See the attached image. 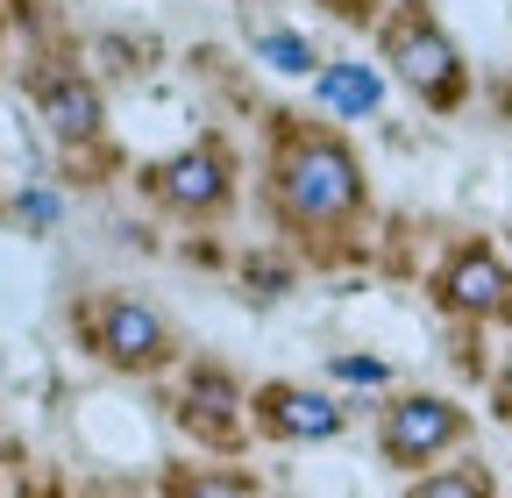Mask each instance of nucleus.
Returning <instances> with one entry per match:
<instances>
[{
    "instance_id": "nucleus-7",
    "label": "nucleus",
    "mask_w": 512,
    "mask_h": 498,
    "mask_svg": "<svg viewBox=\"0 0 512 498\" xmlns=\"http://www.w3.org/2000/svg\"><path fill=\"white\" fill-rule=\"evenodd\" d=\"M249 406H256V427L278 434V442H335L349 420L328 392H306V385H264Z\"/></svg>"
},
{
    "instance_id": "nucleus-3",
    "label": "nucleus",
    "mask_w": 512,
    "mask_h": 498,
    "mask_svg": "<svg viewBox=\"0 0 512 498\" xmlns=\"http://www.w3.org/2000/svg\"><path fill=\"white\" fill-rule=\"evenodd\" d=\"M463 434H470V413H463L456 399H441V392H406V399L384 406L377 449H384V463H392V470H427V463H441L448 449H456Z\"/></svg>"
},
{
    "instance_id": "nucleus-8",
    "label": "nucleus",
    "mask_w": 512,
    "mask_h": 498,
    "mask_svg": "<svg viewBox=\"0 0 512 498\" xmlns=\"http://www.w3.org/2000/svg\"><path fill=\"white\" fill-rule=\"evenodd\" d=\"M36 114H43V129H50L57 143H86V136H100V93H93L79 72L43 79V86H36Z\"/></svg>"
},
{
    "instance_id": "nucleus-1",
    "label": "nucleus",
    "mask_w": 512,
    "mask_h": 498,
    "mask_svg": "<svg viewBox=\"0 0 512 498\" xmlns=\"http://www.w3.org/2000/svg\"><path fill=\"white\" fill-rule=\"evenodd\" d=\"M271 193H278V214L292 228L335 235L363 214V164L335 136H285V150L271 164Z\"/></svg>"
},
{
    "instance_id": "nucleus-13",
    "label": "nucleus",
    "mask_w": 512,
    "mask_h": 498,
    "mask_svg": "<svg viewBox=\"0 0 512 498\" xmlns=\"http://www.w3.org/2000/svg\"><path fill=\"white\" fill-rule=\"evenodd\" d=\"M185 498H256L242 477H200V491H185Z\"/></svg>"
},
{
    "instance_id": "nucleus-16",
    "label": "nucleus",
    "mask_w": 512,
    "mask_h": 498,
    "mask_svg": "<svg viewBox=\"0 0 512 498\" xmlns=\"http://www.w3.org/2000/svg\"><path fill=\"white\" fill-rule=\"evenodd\" d=\"M320 8H335V15H349V22H363V15H370V0H320Z\"/></svg>"
},
{
    "instance_id": "nucleus-5",
    "label": "nucleus",
    "mask_w": 512,
    "mask_h": 498,
    "mask_svg": "<svg viewBox=\"0 0 512 498\" xmlns=\"http://www.w3.org/2000/svg\"><path fill=\"white\" fill-rule=\"evenodd\" d=\"M143 185H150V200H164L171 214H221L235 200V164H228L221 143H192V150L150 164Z\"/></svg>"
},
{
    "instance_id": "nucleus-10",
    "label": "nucleus",
    "mask_w": 512,
    "mask_h": 498,
    "mask_svg": "<svg viewBox=\"0 0 512 498\" xmlns=\"http://www.w3.org/2000/svg\"><path fill=\"white\" fill-rule=\"evenodd\" d=\"M406 498H491V477H484L477 463H456V470H434V477H420Z\"/></svg>"
},
{
    "instance_id": "nucleus-4",
    "label": "nucleus",
    "mask_w": 512,
    "mask_h": 498,
    "mask_svg": "<svg viewBox=\"0 0 512 498\" xmlns=\"http://www.w3.org/2000/svg\"><path fill=\"white\" fill-rule=\"evenodd\" d=\"M86 342H93V356H107L114 370H157V363L171 356L164 314H157V306H143V299H128V292L100 299L93 314H86Z\"/></svg>"
},
{
    "instance_id": "nucleus-12",
    "label": "nucleus",
    "mask_w": 512,
    "mask_h": 498,
    "mask_svg": "<svg viewBox=\"0 0 512 498\" xmlns=\"http://www.w3.org/2000/svg\"><path fill=\"white\" fill-rule=\"evenodd\" d=\"M335 378H349V385H384L392 370H384L377 356H342V363H335Z\"/></svg>"
},
{
    "instance_id": "nucleus-14",
    "label": "nucleus",
    "mask_w": 512,
    "mask_h": 498,
    "mask_svg": "<svg viewBox=\"0 0 512 498\" xmlns=\"http://www.w3.org/2000/svg\"><path fill=\"white\" fill-rule=\"evenodd\" d=\"M15 207H22V221H29V228H50V221H57V200H50V193H22Z\"/></svg>"
},
{
    "instance_id": "nucleus-15",
    "label": "nucleus",
    "mask_w": 512,
    "mask_h": 498,
    "mask_svg": "<svg viewBox=\"0 0 512 498\" xmlns=\"http://www.w3.org/2000/svg\"><path fill=\"white\" fill-rule=\"evenodd\" d=\"M491 399H498V413L512 420V356H505V370H498V392H491Z\"/></svg>"
},
{
    "instance_id": "nucleus-11",
    "label": "nucleus",
    "mask_w": 512,
    "mask_h": 498,
    "mask_svg": "<svg viewBox=\"0 0 512 498\" xmlns=\"http://www.w3.org/2000/svg\"><path fill=\"white\" fill-rule=\"evenodd\" d=\"M256 50L271 57V72H313V65H320V57H313V43H306V36H292V29H271Z\"/></svg>"
},
{
    "instance_id": "nucleus-2",
    "label": "nucleus",
    "mask_w": 512,
    "mask_h": 498,
    "mask_svg": "<svg viewBox=\"0 0 512 498\" xmlns=\"http://www.w3.org/2000/svg\"><path fill=\"white\" fill-rule=\"evenodd\" d=\"M384 65H392L427 107H456L470 93V72H463V50L441 36V22L420 8V0H406V8L384 22Z\"/></svg>"
},
{
    "instance_id": "nucleus-6",
    "label": "nucleus",
    "mask_w": 512,
    "mask_h": 498,
    "mask_svg": "<svg viewBox=\"0 0 512 498\" xmlns=\"http://www.w3.org/2000/svg\"><path fill=\"white\" fill-rule=\"evenodd\" d=\"M434 299L463 321H498V314H512V264L484 242H463L456 257L434 271Z\"/></svg>"
},
{
    "instance_id": "nucleus-9",
    "label": "nucleus",
    "mask_w": 512,
    "mask_h": 498,
    "mask_svg": "<svg viewBox=\"0 0 512 498\" xmlns=\"http://www.w3.org/2000/svg\"><path fill=\"white\" fill-rule=\"evenodd\" d=\"M377 100H384V79H377L370 65H349V57H335V65L320 72V107L342 114V121H363Z\"/></svg>"
}]
</instances>
